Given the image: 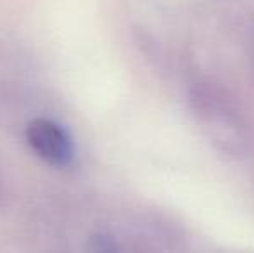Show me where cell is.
I'll return each mask as SVG.
<instances>
[{
  "mask_svg": "<svg viewBox=\"0 0 254 253\" xmlns=\"http://www.w3.org/2000/svg\"><path fill=\"white\" fill-rule=\"evenodd\" d=\"M26 141L33 153L52 167H67L73 162L74 148L66 128L54 120L33 118L26 125Z\"/></svg>",
  "mask_w": 254,
  "mask_h": 253,
  "instance_id": "6da1fadb",
  "label": "cell"
},
{
  "mask_svg": "<svg viewBox=\"0 0 254 253\" xmlns=\"http://www.w3.org/2000/svg\"><path fill=\"white\" fill-rule=\"evenodd\" d=\"M87 253H120V248L109 234L97 233L88 240Z\"/></svg>",
  "mask_w": 254,
  "mask_h": 253,
  "instance_id": "7a4b0ae2",
  "label": "cell"
}]
</instances>
